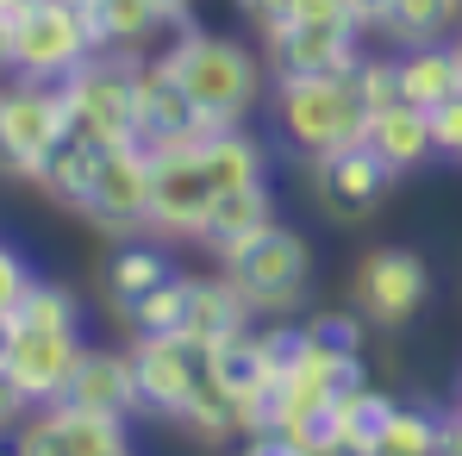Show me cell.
Wrapping results in <instances>:
<instances>
[{"instance_id": "obj_1", "label": "cell", "mask_w": 462, "mask_h": 456, "mask_svg": "<svg viewBox=\"0 0 462 456\" xmlns=\"http://www.w3.org/2000/svg\"><path fill=\"white\" fill-rule=\"evenodd\" d=\"M162 57H169V70L181 76V88L194 94L207 132L244 126L250 107L263 100V70H256V57H250L237 38H219V32H181Z\"/></svg>"}, {"instance_id": "obj_2", "label": "cell", "mask_w": 462, "mask_h": 456, "mask_svg": "<svg viewBox=\"0 0 462 456\" xmlns=\"http://www.w3.org/2000/svg\"><path fill=\"white\" fill-rule=\"evenodd\" d=\"M6 51H13V76L69 81L100 51V38L76 0H32L6 19Z\"/></svg>"}, {"instance_id": "obj_3", "label": "cell", "mask_w": 462, "mask_h": 456, "mask_svg": "<svg viewBox=\"0 0 462 456\" xmlns=\"http://www.w3.org/2000/svg\"><path fill=\"white\" fill-rule=\"evenodd\" d=\"M63 132H76L69 100H63V81L13 76L0 88V175L38 181L44 156L63 144Z\"/></svg>"}, {"instance_id": "obj_4", "label": "cell", "mask_w": 462, "mask_h": 456, "mask_svg": "<svg viewBox=\"0 0 462 456\" xmlns=\"http://www.w3.org/2000/svg\"><path fill=\"white\" fill-rule=\"evenodd\" d=\"M275 119L300 151H337L363 138V94L350 76H275Z\"/></svg>"}, {"instance_id": "obj_5", "label": "cell", "mask_w": 462, "mask_h": 456, "mask_svg": "<svg viewBox=\"0 0 462 456\" xmlns=\"http://www.w3.org/2000/svg\"><path fill=\"white\" fill-rule=\"evenodd\" d=\"M76 132L100 144H138V57H119L113 44L94 51L76 76L63 81Z\"/></svg>"}, {"instance_id": "obj_6", "label": "cell", "mask_w": 462, "mask_h": 456, "mask_svg": "<svg viewBox=\"0 0 462 456\" xmlns=\"http://www.w3.org/2000/svg\"><path fill=\"white\" fill-rule=\"evenodd\" d=\"M213 169H207V138L162 144L151 151V231L156 237H200L213 213Z\"/></svg>"}, {"instance_id": "obj_7", "label": "cell", "mask_w": 462, "mask_h": 456, "mask_svg": "<svg viewBox=\"0 0 462 456\" xmlns=\"http://www.w3.org/2000/svg\"><path fill=\"white\" fill-rule=\"evenodd\" d=\"M226 275L250 294L256 312H288L312 282V244L294 226L275 219L263 237H250L237 256H226Z\"/></svg>"}, {"instance_id": "obj_8", "label": "cell", "mask_w": 462, "mask_h": 456, "mask_svg": "<svg viewBox=\"0 0 462 456\" xmlns=\"http://www.w3.org/2000/svg\"><path fill=\"white\" fill-rule=\"evenodd\" d=\"M387 181H393V169H387L363 138L307 156V188H312V200H319V213H325L331 226H363V219H375L382 200H387Z\"/></svg>"}, {"instance_id": "obj_9", "label": "cell", "mask_w": 462, "mask_h": 456, "mask_svg": "<svg viewBox=\"0 0 462 456\" xmlns=\"http://www.w3.org/2000/svg\"><path fill=\"white\" fill-rule=\"evenodd\" d=\"M19 456H125L132 451V425L113 413H88L76 400H44L38 413L19 419L13 432Z\"/></svg>"}, {"instance_id": "obj_10", "label": "cell", "mask_w": 462, "mask_h": 456, "mask_svg": "<svg viewBox=\"0 0 462 456\" xmlns=\"http://www.w3.org/2000/svg\"><path fill=\"white\" fill-rule=\"evenodd\" d=\"M81 219H94L113 237H138L151 231V151L144 144H106L94 163Z\"/></svg>"}, {"instance_id": "obj_11", "label": "cell", "mask_w": 462, "mask_h": 456, "mask_svg": "<svg viewBox=\"0 0 462 456\" xmlns=\"http://www.w3.org/2000/svg\"><path fill=\"white\" fill-rule=\"evenodd\" d=\"M350 301L369 325L400 331L419 319V306L431 301V269L412 256V250H369L350 275Z\"/></svg>"}, {"instance_id": "obj_12", "label": "cell", "mask_w": 462, "mask_h": 456, "mask_svg": "<svg viewBox=\"0 0 462 456\" xmlns=\"http://www.w3.org/2000/svg\"><path fill=\"white\" fill-rule=\"evenodd\" d=\"M263 51L275 76H350L363 63V25L356 19H288L263 32Z\"/></svg>"}, {"instance_id": "obj_13", "label": "cell", "mask_w": 462, "mask_h": 456, "mask_svg": "<svg viewBox=\"0 0 462 456\" xmlns=\"http://www.w3.org/2000/svg\"><path fill=\"white\" fill-rule=\"evenodd\" d=\"M132 363H138V387H144V406L181 419L188 394L207 376V350L188 338V331H138L132 344Z\"/></svg>"}, {"instance_id": "obj_14", "label": "cell", "mask_w": 462, "mask_h": 456, "mask_svg": "<svg viewBox=\"0 0 462 456\" xmlns=\"http://www.w3.org/2000/svg\"><path fill=\"white\" fill-rule=\"evenodd\" d=\"M76 357H81V331L6 325V357H0V369H6V381H13L32 406H44V400H63Z\"/></svg>"}, {"instance_id": "obj_15", "label": "cell", "mask_w": 462, "mask_h": 456, "mask_svg": "<svg viewBox=\"0 0 462 456\" xmlns=\"http://www.w3.org/2000/svg\"><path fill=\"white\" fill-rule=\"evenodd\" d=\"M188 138H207L194 94L169 70V57H151V63L138 57V144L162 151V144H188Z\"/></svg>"}, {"instance_id": "obj_16", "label": "cell", "mask_w": 462, "mask_h": 456, "mask_svg": "<svg viewBox=\"0 0 462 456\" xmlns=\"http://www.w3.org/2000/svg\"><path fill=\"white\" fill-rule=\"evenodd\" d=\"M63 400H76V406H88V413L132 419V413L144 406V387H138V363H132V350H94V344H81Z\"/></svg>"}, {"instance_id": "obj_17", "label": "cell", "mask_w": 462, "mask_h": 456, "mask_svg": "<svg viewBox=\"0 0 462 456\" xmlns=\"http://www.w3.org/2000/svg\"><path fill=\"white\" fill-rule=\"evenodd\" d=\"M363 144L382 156L393 175H412V169H425L438 156V144H431V113L412 107V100H393L382 113H369L363 119Z\"/></svg>"}, {"instance_id": "obj_18", "label": "cell", "mask_w": 462, "mask_h": 456, "mask_svg": "<svg viewBox=\"0 0 462 456\" xmlns=\"http://www.w3.org/2000/svg\"><path fill=\"white\" fill-rule=\"evenodd\" d=\"M275 226V200H269V181H244V188H219L213 194V213L200 226V244L213 256H237L250 237Z\"/></svg>"}, {"instance_id": "obj_19", "label": "cell", "mask_w": 462, "mask_h": 456, "mask_svg": "<svg viewBox=\"0 0 462 456\" xmlns=\"http://www.w3.org/2000/svg\"><path fill=\"white\" fill-rule=\"evenodd\" d=\"M250 294L231 282V275H188V319H181V331L200 344V350H213L219 338H237V331H250Z\"/></svg>"}, {"instance_id": "obj_20", "label": "cell", "mask_w": 462, "mask_h": 456, "mask_svg": "<svg viewBox=\"0 0 462 456\" xmlns=\"http://www.w3.org/2000/svg\"><path fill=\"white\" fill-rule=\"evenodd\" d=\"M393 413V400L375 387H350L331 400L325 413V451H350V456H382V425Z\"/></svg>"}, {"instance_id": "obj_21", "label": "cell", "mask_w": 462, "mask_h": 456, "mask_svg": "<svg viewBox=\"0 0 462 456\" xmlns=\"http://www.w3.org/2000/svg\"><path fill=\"white\" fill-rule=\"evenodd\" d=\"M100 138H88V132H63V144L44 156V169H38V188L57 200V207H69L81 213V200H88V181H94V163H100Z\"/></svg>"}, {"instance_id": "obj_22", "label": "cell", "mask_w": 462, "mask_h": 456, "mask_svg": "<svg viewBox=\"0 0 462 456\" xmlns=\"http://www.w3.org/2000/svg\"><path fill=\"white\" fill-rule=\"evenodd\" d=\"M81 13H88L100 51H106V44H113V51H132V44H144L151 32L175 25V19L162 13V0H81Z\"/></svg>"}, {"instance_id": "obj_23", "label": "cell", "mask_w": 462, "mask_h": 456, "mask_svg": "<svg viewBox=\"0 0 462 456\" xmlns=\"http://www.w3.org/2000/svg\"><path fill=\"white\" fill-rule=\"evenodd\" d=\"M450 94H462V63L457 51H438V44H419V51H400V100L412 107H444Z\"/></svg>"}, {"instance_id": "obj_24", "label": "cell", "mask_w": 462, "mask_h": 456, "mask_svg": "<svg viewBox=\"0 0 462 456\" xmlns=\"http://www.w3.org/2000/svg\"><path fill=\"white\" fill-rule=\"evenodd\" d=\"M457 25H462V0H387L375 32L400 51H419V44H438Z\"/></svg>"}, {"instance_id": "obj_25", "label": "cell", "mask_w": 462, "mask_h": 456, "mask_svg": "<svg viewBox=\"0 0 462 456\" xmlns=\"http://www.w3.org/2000/svg\"><path fill=\"white\" fill-rule=\"evenodd\" d=\"M207 169L219 188H244V181H269V144L250 138L244 126L207 132Z\"/></svg>"}, {"instance_id": "obj_26", "label": "cell", "mask_w": 462, "mask_h": 456, "mask_svg": "<svg viewBox=\"0 0 462 456\" xmlns=\"http://www.w3.org/2000/svg\"><path fill=\"white\" fill-rule=\"evenodd\" d=\"M181 425L200 438V444H226V438H244V413H237V394H226L213 376H200V387L188 394L181 406Z\"/></svg>"}, {"instance_id": "obj_27", "label": "cell", "mask_w": 462, "mask_h": 456, "mask_svg": "<svg viewBox=\"0 0 462 456\" xmlns=\"http://www.w3.org/2000/svg\"><path fill=\"white\" fill-rule=\"evenodd\" d=\"M6 325H32V331H81V301L63 288V282H38L25 288V301L13 306Z\"/></svg>"}, {"instance_id": "obj_28", "label": "cell", "mask_w": 462, "mask_h": 456, "mask_svg": "<svg viewBox=\"0 0 462 456\" xmlns=\"http://www.w3.org/2000/svg\"><path fill=\"white\" fill-rule=\"evenodd\" d=\"M175 269H169V256L151 250V244H125L119 256H113V269H106V288H113V306L138 301V294H151L156 282H169Z\"/></svg>"}, {"instance_id": "obj_29", "label": "cell", "mask_w": 462, "mask_h": 456, "mask_svg": "<svg viewBox=\"0 0 462 456\" xmlns=\"http://www.w3.org/2000/svg\"><path fill=\"white\" fill-rule=\"evenodd\" d=\"M382 456H444V419L419 406H393L382 425Z\"/></svg>"}, {"instance_id": "obj_30", "label": "cell", "mask_w": 462, "mask_h": 456, "mask_svg": "<svg viewBox=\"0 0 462 456\" xmlns=\"http://www.w3.org/2000/svg\"><path fill=\"white\" fill-rule=\"evenodd\" d=\"M119 312H125V325H132V331H181V319H188V275L156 282L151 294L125 301Z\"/></svg>"}, {"instance_id": "obj_31", "label": "cell", "mask_w": 462, "mask_h": 456, "mask_svg": "<svg viewBox=\"0 0 462 456\" xmlns=\"http://www.w3.org/2000/svg\"><path fill=\"white\" fill-rule=\"evenodd\" d=\"M350 81H356L363 107H369V113H382V107L400 100V57H363V63L350 70Z\"/></svg>"}, {"instance_id": "obj_32", "label": "cell", "mask_w": 462, "mask_h": 456, "mask_svg": "<svg viewBox=\"0 0 462 456\" xmlns=\"http://www.w3.org/2000/svg\"><path fill=\"white\" fill-rule=\"evenodd\" d=\"M307 344H312V331H307V325H269V331H263V357H269V369H275V381L300 369Z\"/></svg>"}, {"instance_id": "obj_33", "label": "cell", "mask_w": 462, "mask_h": 456, "mask_svg": "<svg viewBox=\"0 0 462 456\" xmlns=\"http://www.w3.org/2000/svg\"><path fill=\"white\" fill-rule=\"evenodd\" d=\"M363 312H319V319H307V331L319 338V344H331V350H363Z\"/></svg>"}, {"instance_id": "obj_34", "label": "cell", "mask_w": 462, "mask_h": 456, "mask_svg": "<svg viewBox=\"0 0 462 456\" xmlns=\"http://www.w3.org/2000/svg\"><path fill=\"white\" fill-rule=\"evenodd\" d=\"M431 144L444 163H462V94H450L444 107H431Z\"/></svg>"}, {"instance_id": "obj_35", "label": "cell", "mask_w": 462, "mask_h": 456, "mask_svg": "<svg viewBox=\"0 0 462 456\" xmlns=\"http://www.w3.org/2000/svg\"><path fill=\"white\" fill-rule=\"evenodd\" d=\"M25 288H32V269H25V256H19L13 244H0V319H13V306L25 301Z\"/></svg>"}, {"instance_id": "obj_36", "label": "cell", "mask_w": 462, "mask_h": 456, "mask_svg": "<svg viewBox=\"0 0 462 456\" xmlns=\"http://www.w3.org/2000/svg\"><path fill=\"white\" fill-rule=\"evenodd\" d=\"M237 6V19H250L256 32H275V25H288L294 19V6L300 0H231Z\"/></svg>"}, {"instance_id": "obj_37", "label": "cell", "mask_w": 462, "mask_h": 456, "mask_svg": "<svg viewBox=\"0 0 462 456\" xmlns=\"http://www.w3.org/2000/svg\"><path fill=\"white\" fill-rule=\"evenodd\" d=\"M344 13H350L363 32H375V25H382V13H387V0H344Z\"/></svg>"}, {"instance_id": "obj_38", "label": "cell", "mask_w": 462, "mask_h": 456, "mask_svg": "<svg viewBox=\"0 0 462 456\" xmlns=\"http://www.w3.org/2000/svg\"><path fill=\"white\" fill-rule=\"evenodd\" d=\"M444 456H462V406L444 419Z\"/></svg>"}, {"instance_id": "obj_39", "label": "cell", "mask_w": 462, "mask_h": 456, "mask_svg": "<svg viewBox=\"0 0 462 456\" xmlns=\"http://www.w3.org/2000/svg\"><path fill=\"white\" fill-rule=\"evenodd\" d=\"M188 6H194V0H162V13H169L175 25H188Z\"/></svg>"}, {"instance_id": "obj_40", "label": "cell", "mask_w": 462, "mask_h": 456, "mask_svg": "<svg viewBox=\"0 0 462 456\" xmlns=\"http://www.w3.org/2000/svg\"><path fill=\"white\" fill-rule=\"evenodd\" d=\"M19 6H32V0H0V19H13Z\"/></svg>"}, {"instance_id": "obj_41", "label": "cell", "mask_w": 462, "mask_h": 456, "mask_svg": "<svg viewBox=\"0 0 462 456\" xmlns=\"http://www.w3.org/2000/svg\"><path fill=\"white\" fill-rule=\"evenodd\" d=\"M450 51H457V63H462V25H457V44H450Z\"/></svg>"}]
</instances>
